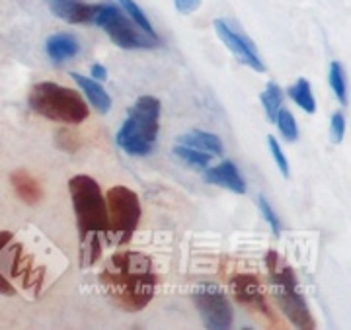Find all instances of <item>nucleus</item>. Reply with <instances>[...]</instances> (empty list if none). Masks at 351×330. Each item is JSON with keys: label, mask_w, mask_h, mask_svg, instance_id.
Segmentation results:
<instances>
[{"label": "nucleus", "mask_w": 351, "mask_h": 330, "mask_svg": "<svg viewBox=\"0 0 351 330\" xmlns=\"http://www.w3.org/2000/svg\"><path fill=\"white\" fill-rule=\"evenodd\" d=\"M106 292L125 311H141L151 303L158 276L149 256L141 252L113 254L100 274Z\"/></svg>", "instance_id": "obj_1"}, {"label": "nucleus", "mask_w": 351, "mask_h": 330, "mask_svg": "<svg viewBox=\"0 0 351 330\" xmlns=\"http://www.w3.org/2000/svg\"><path fill=\"white\" fill-rule=\"evenodd\" d=\"M69 191L75 205L76 225L80 235V266L90 268L101 254V241L108 237V207L100 184L90 176H73Z\"/></svg>", "instance_id": "obj_2"}, {"label": "nucleus", "mask_w": 351, "mask_h": 330, "mask_svg": "<svg viewBox=\"0 0 351 330\" xmlns=\"http://www.w3.org/2000/svg\"><path fill=\"white\" fill-rule=\"evenodd\" d=\"M160 100L154 96H141L129 110L125 123L117 133V145L133 156H145L154 149L158 137Z\"/></svg>", "instance_id": "obj_3"}, {"label": "nucleus", "mask_w": 351, "mask_h": 330, "mask_svg": "<svg viewBox=\"0 0 351 330\" xmlns=\"http://www.w3.org/2000/svg\"><path fill=\"white\" fill-rule=\"evenodd\" d=\"M265 266L269 270V279L274 287V299L281 313L291 320L297 329H314V318L308 311V305L297 292V278L287 262L276 252L269 250L265 254Z\"/></svg>", "instance_id": "obj_4"}, {"label": "nucleus", "mask_w": 351, "mask_h": 330, "mask_svg": "<svg viewBox=\"0 0 351 330\" xmlns=\"http://www.w3.org/2000/svg\"><path fill=\"white\" fill-rule=\"evenodd\" d=\"M29 108L45 119L69 126L82 123L90 114L86 102L76 90L55 82H39L29 90Z\"/></svg>", "instance_id": "obj_5"}, {"label": "nucleus", "mask_w": 351, "mask_h": 330, "mask_svg": "<svg viewBox=\"0 0 351 330\" xmlns=\"http://www.w3.org/2000/svg\"><path fill=\"white\" fill-rule=\"evenodd\" d=\"M108 207V237L106 241L121 246L133 239V233L141 219L138 196L127 186H113L106 196Z\"/></svg>", "instance_id": "obj_6"}, {"label": "nucleus", "mask_w": 351, "mask_h": 330, "mask_svg": "<svg viewBox=\"0 0 351 330\" xmlns=\"http://www.w3.org/2000/svg\"><path fill=\"white\" fill-rule=\"evenodd\" d=\"M94 24L104 27L108 38L121 49H152L160 43L158 38L145 34L117 4H98Z\"/></svg>", "instance_id": "obj_7"}, {"label": "nucleus", "mask_w": 351, "mask_h": 330, "mask_svg": "<svg viewBox=\"0 0 351 330\" xmlns=\"http://www.w3.org/2000/svg\"><path fill=\"white\" fill-rule=\"evenodd\" d=\"M193 303L207 329L225 330L232 327V307L215 283H201L193 292Z\"/></svg>", "instance_id": "obj_8"}, {"label": "nucleus", "mask_w": 351, "mask_h": 330, "mask_svg": "<svg viewBox=\"0 0 351 330\" xmlns=\"http://www.w3.org/2000/svg\"><path fill=\"white\" fill-rule=\"evenodd\" d=\"M215 30H217V36L223 39V43H225L228 49L232 51V55L242 61L244 64H248L250 69H254L256 73H263L265 71V64L262 63V59L258 57V53H256V47H254V43H252L250 39L246 38V36H242L239 34L237 30H232L226 20L223 18H217L215 20Z\"/></svg>", "instance_id": "obj_9"}, {"label": "nucleus", "mask_w": 351, "mask_h": 330, "mask_svg": "<svg viewBox=\"0 0 351 330\" xmlns=\"http://www.w3.org/2000/svg\"><path fill=\"white\" fill-rule=\"evenodd\" d=\"M230 285H232V293H234L237 301L246 305V307H252L254 311H260L267 318H274L271 317V309L267 307V299H265V293L262 290V283L256 276L240 274L237 278H232Z\"/></svg>", "instance_id": "obj_10"}, {"label": "nucleus", "mask_w": 351, "mask_h": 330, "mask_svg": "<svg viewBox=\"0 0 351 330\" xmlns=\"http://www.w3.org/2000/svg\"><path fill=\"white\" fill-rule=\"evenodd\" d=\"M10 241H12V233L0 231V293L2 295H14L16 293L10 279L6 278V274L18 276V268L16 266H20V256H22L20 244L8 248Z\"/></svg>", "instance_id": "obj_11"}, {"label": "nucleus", "mask_w": 351, "mask_h": 330, "mask_svg": "<svg viewBox=\"0 0 351 330\" xmlns=\"http://www.w3.org/2000/svg\"><path fill=\"white\" fill-rule=\"evenodd\" d=\"M51 12L69 24H94L98 4H86L82 0H45Z\"/></svg>", "instance_id": "obj_12"}, {"label": "nucleus", "mask_w": 351, "mask_h": 330, "mask_svg": "<svg viewBox=\"0 0 351 330\" xmlns=\"http://www.w3.org/2000/svg\"><path fill=\"white\" fill-rule=\"evenodd\" d=\"M205 182L221 186L226 190L234 191V193H244L246 191V182L240 176L239 168L232 165L230 161H223L221 165L213 168H205Z\"/></svg>", "instance_id": "obj_13"}, {"label": "nucleus", "mask_w": 351, "mask_h": 330, "mask_svg": "<svg viewBox=\"0 0 351 330\" xmlns=\"http://www.w3.org/2000/svg\"><path fill=\"white\" fill-rule=\"evenodd\" d=\"M45 51H47V55H49L53 63L61 64L78 55L80 43L71 34H55L45 41Z\"/></svg>", "instance_id": "obj_14"}, {"label": "nucleus", "mask_w": 351, "mask_h": 330, "mask_svg": "<svg viewBox=\"0 0 351 330\" xmlns=\"http://www.w3.org/2000/svg\"><path fill=\"white\" fill-rule=\"evenodd\" d=\"M71 78L82 89V92L86 94V98L90 100V104H92L98 112H101V114H108V112H110V108H112V98H110V94L104 90V86H101L98 80L86 78V76L78 75V73H71Z\"/></svg>", "instance_id": "obj_15"}, {"label": "nucleus", "mask_w": 351, "mask_h": 330, "mask_svg": "<svg viewBox=\"0 0 351 330\" xmlns=\"http://www.w3.org/2000/svg\"><path fill=\"white\" fill-rule=\"evenodd\" d=\"M180 145H188L191 149H197V151L209 152V154H223V143L221 139L213 135V133H207V131H201V129H191L188 133L180 135L178 137Z\"/></svg>", "instance_id": "obj_16"}, {"label": "nucleus", "mask_w": 351, "mask_h": 330, "mask_svg": "<svg viewBox=\"0 0 351 330\" xmlns=\"http://www.w3.org/2000/svg\"><path fill=\"white\" fill-rule=\"evenodd\" d=\"M12 188L16 191V196L25 202L27 205H36L41 200V186L36 178H32L29 174H25L24 170H18L10 176Z\"/></svg>", "instance_id": "obj_17"}, {"label": "nucleus", "mask_w": 351, "mask_h": 330, "mask_svg": "<svg viewBox=\"0 0 351 330\" xmlns=\"http://www.w3.org/2000/svg\"><path fill=\"white\" fill-rule=\"evenodd\" d=\"M287 94L297 102V106H301V110H304L306 114H314L316 112V102H314L313 90L306 78H299L291 89L287 90Z\"/></svg>", "instance_id": "obj_18"}, {"label": "nucleus", "mask_w": 351, "mask_h": 330, "mask_svg": "<svg viewBox=\"0 0 351 330\" xmlns=\"http://www.w3.org/2000/svg\"><path fill=\"white\" fill-rule=\"evenodd\" d=\"M174 154L182 163H186L191 168H199V170H205L213 158L209 152L197 151V149H191L188 145H180V143L174 147Z\"/></svg>", "instance_id": "obj_19"}, {"label": "nucleus", "mask_w": 351, "mask_h": 330, "mask_svg": "<svg viewBox=\"0 0 351 330\" xmlns=\"http://www.w3.org/2000/svg\"><path fill=\"white\" fill-rule=\"evenodd\" d=\"M262 104L269 121H276L277 112L283 106V90L279 89L276 82H267V86L262 92Z\"/></svg>", "instance_id": "obj_20"}, {"label": "nucleus", "mask_w": 351, "mask_h": 330, "mask_svg": "<svg viewBox=\"0 0 351 330\" xmlns=\"http://www.w3.org/2000/svg\"><path fill=\"white\" fill-rule=\"evenodd\" d=\"M119 4H121V8L125 10V14L135 22V24L145 32V34H149V36H152V38H156V32H154V27H152V24L149 22V18L145 16V12L138 8V4L135 2V0H119Z\"/></svg>", "instance_id": "obj_21"}, {"label": "nucleus", "mask_w": 351, "mask_h": 330, "mask_svg": "<svg viewBox=\"0 0 351 330\" xmlns=\"http://www.w3.org/2000/svg\"><path fill=\"white\" fill-rule=\"evenodd\" d=\"M276 123L279 127V131H281V135L285 137V141H297V137H299L297 121H295V117H293V114L289 112L287 108H283V106L279 108Z\"/></svg>", "instance_id": "obj_22"}, {"label": "nucleus", "mask_w": 351, "mask_h": 330, "mask_svg": "<svg viewBox=\"0 0 351 330\" xmlns=\"http://www.w3.org/2000/svg\"><path fill=\"white\" fill-rule=\"evenodd\" d=\"M330 86L334 90V94L338 96L341 104H346L348 96H346V78H343V69L338 61L330 64Z\"/></svg>", "instance_id": "obj_23"}, {"label": "nucleus", "mask_w": 351, "mask_h": 330, "mask_svg": "<svg viewBox=\"0 0 351 330\" xmlns=\"http://www.w3.org/2000/svg\"><path fill=\"white\" fill-rule=\"evenodd\" d=\"M258 203H260V209H262L265 221L269 223V227H271V231H274V235H276V237H279V235H281V221L277 219L276 211L271 209V205H269V202H267L263 196H260V198H258Z\"/></svg>", "instance_id": "obj_24"}, {"label": "nucleus", "mask_w": 351, "mask_h": 330, "mask_svg": "<svg viewBox=\"0 0 351 330\" xmlns=\"http://www.w3.org/2000/svg\"><path fill=\"white\" fill-rule=\"evenodd\" d=\"M267 145H269V151L274 154V161H276L277 168L281 170V174L287 178L289 176V163L287 158H285V154L281 151V147H279V143H277L276 137H267Z\"/></svg>", "instance_id": "obj_25"}, {"label": "nucleus", "mask_w": 351, "mask_h": 330, "mask_svg": "<svg viewBox=\"0 0 351 330\" xmlns=\"http://www.w3.org/2000/svg\"><path fill=\"white\" fill-rule=\"evenodd\" d=\"M330 133H332L334 143H341V141H343V135H346V117H343L341 112H336V114L332 115Z\"/></svg>", "instance_id": "obj_26"}, {"label": "nucleus", "mask_w": 351, "mask_h": 330, "mask_svg": "<svg viewBox=\"0 0 351 330\" xmlns=\"http://www.w3.org/2000/svg\"><path fill=\"white\" fill-rule=\"evenodd\" d=\"M176 10L182 14L195 12L201 6V0H174Z\"/></svg>", "instance_id": "obj_27"}, {"label": "nucleus", "mask_w": 351, "mask_h": 330, "mask_svg": "<svg viewBox=\"0 0 351 330\" xmlns=\"http://www.w3.org/2000/svg\"><path fill=\"white\" fill-rule=\"evenodd\" d=\"M90 73H92V78H98V80H106L108 78V71L101 67V64H92V69H90Z\"/></svg>", "instance_id": "obj_28"}]
</instances>
